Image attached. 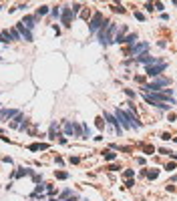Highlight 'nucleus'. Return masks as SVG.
<instances>
[{"instance_id": "1", "label": "nucleus", "mask_w": 177, "mask_h": 201, "mask_svg": "<svg viewBox=\"0 0 177 201\" xmlns=\"http://www.w3.org/2000/svg\"><path fill=\"white\" fill-rule=\"evenodd\" d=\"M117 38V24L115 22H105L101 34H99V40L101 44H109V42H115Z\"/></svg>"}, {"instance_id": "2", "label": "nucleus", "mask_w": 177, "mask_h": 201, "mask_svg": "<svg viewBox=\"0 0 177 201\" xmlns=\"http://www.w3.org/2000/svg\"><path fill=\"white\" fill-rule=\"evenodd\" d=\"M161 87H169V79H155V80H151L149 85H145L143 91L147 93V91H153V93H159V88Z\"/></svg>"}, {"instance_id": "3", "label": "nucleus", "mask_w": 177, "mask_h": 201, "mask_svg": "<svg viewBox=\"0 0 177 201\" xmlns=\"http://www.w3.org/2000/svg\"><path fill=\"white\" fill-rule=\"evenodd\" d=\"M103 24H105V22H103V14L101 12H95V14H93V18H91V22H88V28H91V32H97Z\"/></svg>"}, {"instance_id": "4", "label": "nucleus", "mask_w": 177, "mask_h": 201, "mask_svg": "<svg viewBox=\"0 0 177 201\" xmlns=\"http://www.w3.org/2000/svg\"><path fill=\"white\" fill-rule=\"evenodd\" d=\"M115 117H117V121H119L121 129H131V123H129V119H127V113H125V111L117 109V111H115Z\"/></svg>"}, {"instance_id": "5", "label": "nucleus", "mask_w": 177, "mask_h": 201, "mask_svg": "<svg viewBox=\"0 0 177 201\" xmlns=\"http://www.w3.org/2000/svg\"><path fill=\"white\" fill-rule=\"evenodd\" d=\"M165 67H167L165 62H157V64H151V67H147V74H149L151 79H153V76H157L159 73H163Z\"/></svg>"}, {"instance_id": "6", "label": "nucleus", "mask_w": 177, "mask_h": 201, "mask_svg": "<svg viewBox=\"0 0 177 201\" xmlns=\"http://www.w3.org/2000/svg\"><path fill=\"white\" fill-rule=\"evenodd\" d=\"M147 48H149V44H147V42H139V44H133V46H131V54H133V56L137 58V56H141V54H143Z\"/></svg>"}, {"instance_id": "7", "label": "nucleus", "mask_w": 177, "mask_h": 201, "mask_svg": "<svg viewBox=\"0 0 177 201\" xmlns=\"http://www.w3.org/2000/svg\"><path fill=\"white\" fill-rule=\"evenodd\" d=\"M16 30L20 32V38H22V40H26V42H30V40H32V34H30V30H28V28H24V24H22V22H18V24H16Z\"/></svg>"}, {"instance_id": "8", "label": "nucleus", "mask_w": 177, "mask_h": 201, "mask_svg": "<svg viewBox=\"0 0 177 201\" xmlns=\"http://www.w3.org/2000/svg\"><path fill=\"white\" fill-rule=\"evenodd\" d=\"M135 60H137V62H143V64H149V67H151V64H157V62H159L155 56H147V54H141V56H137Z\"/></svg>"}, {"instance_id": "9", "label": "nucleus", "mask_w": 177, "mask_h": 201, "mask_svg": "<svg viewBox=\"0 0 177 201\" xmlns=\"http://www.w3.org/2000/svg\"><path fill=\"white\" fill-rule=\"evenodd\" d=\"M127 119H129V123H131V129H139L141 127V123H139V119L135 117V111H133V109L127 111Z\"/></svg>"}, {"instance_id": "10", "label": "nucleus", "mask_w": 177, "mask_h": 201, "mask_svg": "<svg viewBox=\"0 0 177 201\" xmlns=\"http://www.w3.org/2000/svg\"><path fill=\"white\" fill-rule=\"evenodd\" d=\"M70 18H73V10H70V8H64V12H62V22H64V24H70Z\"/></svg>"}, {"instance_id": "11", "label": "nucleus", "mask_w": 177, "mask_h": 201, "mask_svg": "<svg viewBox=\"0 0 177 201\" xmlns=\"http://www.w3.org/2000/svg\"><path fill=\"white\" fill-rule=\"evenodd\" d=\"M16 115H18V111H8V109L0 111V117H2V119H12V117H16Z\"/></svg>"}, {"instance_id": "12", "label": "nucleus", "mask_w": 177, "mask_h": 201, "mask_svg": "<svg viewBox=\"0 0 177 201\" xmlns=\"http://www.w3.org/2000/svg\"><path fill=\"white\" fill-rule=\"evenodd\" d=\"M22 125H26V119H24L22 115H18V117H16V121L12 123V127H14V129H20Z\"/></svg>"}, {"instance_id": "13", "label": "nucleus", "mask_w": 177, "mask_h": 201, "mask_svg": "<svg viewBox=\"0 0 177 201\" xmlns=\"http://www.w3.org/2000/svg\"><path fill=\"white\" fill-rule=\"evenodd\" d=\"M22 24H24V28L32 30V28H34V18H32V16H26V18L22 20Z\"/></svg>"}, {"instance_id": "14", "label": "nucleus", "mask_w": 177, "mask_h": 201, "mask_svg": "<svg viewBox=\"0 0 177 201\" xmlns=\"http://www.w3.org/2000/svg\"><path fill=\"white\" fill-rule=\"evenodd\" d=\"M75 131H76V127L73 125V123H68V121H67V123H64V133H67V135H73Z\"/></svg>"}, {"instance_id": "15", "label": "nucleus", "mask_w": 177, "mask_h": 201, "mask_svg": "<svg viewBox=\"0 0 177 201\" xmlns=\"http://www.w3.org/2000/svg\"><path fill=\"white\" fill-rule=\"evenodd\" d=\"M135 40H137V34H129V36L123 40V42H129V44H131V42H135Z\"/></svg>"}, {"instance_id": "16", "label": "nucleus", "mask_w": 177, "mask_h": 201, "mask_svg": "<svg viewBox=\"0 0 177 201\" xmlns=\"http://www.w3.org/2000/svg\"><path fill=\"white\" fill-rule=\"evenodd\" d=\"M46 12H48V6H40L36 14H38V16H42V14H46Z\"/></svg>"}, {"instance_id": "17", "label": "nucleus", "mask_w": 177, "mask_h": 201, "mask_svg": "<svg viewBox=\"0 0 177 201\" xmlns=\"http://www.w3.org/2000/svg\"><path fill=\"white\" fill-rule=\"evenodd\" d=\"M105 159L113 161V159H115V153H111V151H107V153H105Z\"/></svg>"}, {"instance_id": "18", "label": "nucleus", "mask_w": 177, "mask_h": 201, "mask_svg": "<svg viewBox=\"0 0 177 201\" xmlns=\"http://www.w3.org/2000/svg\"><path fill=\"white\" fill-rule=\"evenodd\" d=\"M56 177H58V179H67L68 175H67V173H64V171H58V173H56Z\"/></svg>"}, {"instance_id": "19", "label": "nucleus", "mask_w": 177, "mask_h": 201, "mask_svg": "<svg viewBox=\"0 0 177 201\" xmlns=\"http://www.w3.org/2000/svg\"><path fill=\"white\" fill-rule=\"evenodd\" d=\"M113 10H115V12H125V8L123 6H113Z\"/></svg>"}, {"instance_id": "20", "label": "nucleus", "mask_w": 177, "mask_h": 201, "mask_svg": "<svg viewBox=\"0 0 177 201\" xmlns=\"http://www.w3.org/2000/svg\"><path fill=\"white\" fill-rule=\"evenodd\" d=\"M68 195H70V191H68V189H67V191H62V195H61V199H64V197H68Z\"/></svg>"}]
</instances>
